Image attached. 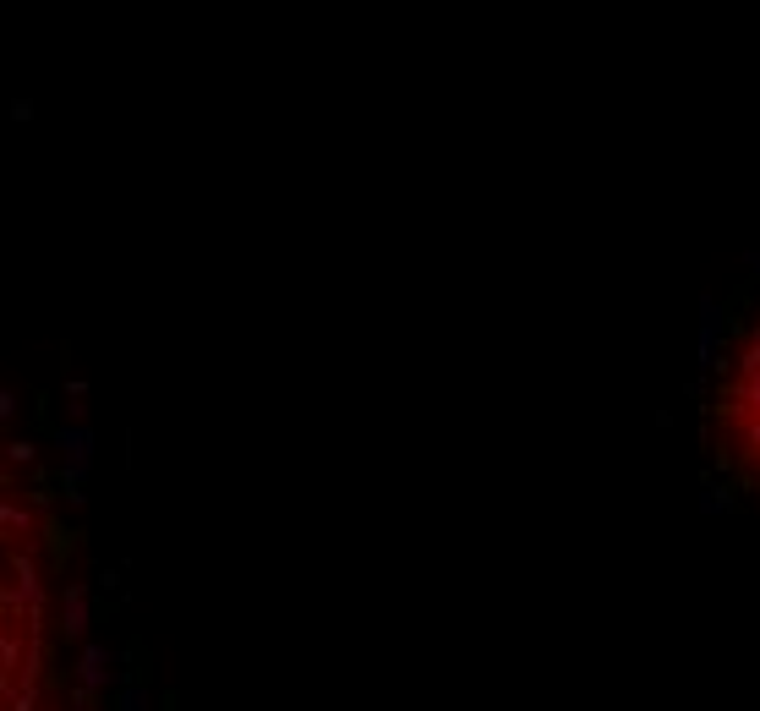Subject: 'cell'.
<instances>
[{
	"mask_svg": "<svg viewBox=\"0 0 760 711\" xmlns=\"http://www.w3.org/2000/svg\"><path fill=\"white\" fill-rule=\"evenodd\" d=\"M717 422L733 465L760 487V323L728 361V378L717 389Z\"/></svg>",
	"mask_w": 760,
	"mask_h": 711,
	"instance_id": "1",
	"label": "cell"
}]
</instances>
